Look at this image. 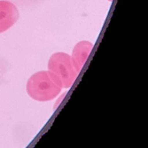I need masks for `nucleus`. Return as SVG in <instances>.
Listing matches in <instances>:
<instances>
[{"label":"nucleus","mask_w":148,"mask_h":148,"mask_svg":"<svg viewBox=\"0 0 148 148\" xmlns=\"http://www.w3.org/2000/svg\"><path fill=\"white\" fill-rule=\"evenodd\" d=\"M61 88L48 71L36 72L27 83L28 95L38 102H47L54 99L60 93Z\"/></svg>","instance_id":"nucleus-1"},{"label":"nucleus","mask_w":148,"mask_h":148,"mask_svg":"<svg viewBox=\"0 0 148 148\" xmlns=\"http://www.w3.org/2000/svg\"><path fill=\"white\" fill-rule=\"evenodd\" d=\"M48 72L62 88H69L79 74L71 56L64 52L54 53L50 57Z\"/></svg>","instance_id":"nucleus-2"},{"label":"nucleus","mask_w":148,"mask_h":148,"mask_svg":"<svg viewBox=\"0 0 148 148\" xmlns=\"http://www.w3.org/2000/svg\"><path fill=\"white\" fill-rule=\"evenodd\" d=\"M18 8L6 0H0V33L9 30L19 20Z\"/></svg>","instance_id":"nucleus-3"},{"label":"nucleus","mask_w":148,"mask_h":148,"mask_svg":"<svg viewBox=\"0 0 148 148\" xmlns=\"http://www.w3.org/2000/svg\"><path fill=\"white\" fill-rule=\"evenodd\" d=\"M93 48V44L90 41L83 40V41L78 42L73 48L71 59L75 66L76 70L80 72L81 70L87 61L90 54Z\"/></svg>","instance_id":"nucleus-4"},{"label":"nucleus","mask_w":148,"mask_h":148,"mask_svg":"<svg viewBox=\"0 0 148 148\" xmlns=\"http://www.w3.org/2000/svg\"><path fill=\"white\" fill-rule=\"evenodd\" d=\"M66 94V93H63L62 95H61V97H60V98H59V99H58L57 101H56V103H55V105H54V109H55L56 107H57V106H58V105H59V104H60V102L62 101V99H63V98L65 97Z\"/></svg>","instance_id":"nucleus-5"},{"label":"nucleus","mask_w":148,"mask_h":148,"mask_svg":"<svg viewBox=\"0 0 148 148\" xmlns=\"http://www.w3.org/2000/svg\"><path fill=\"white\" fill-rule=\"evenodd\" d=\"M108 1H112V0H108Z\"/></svg>","instance_id":"nucleus-6"}]
</instances>
